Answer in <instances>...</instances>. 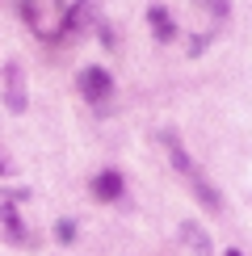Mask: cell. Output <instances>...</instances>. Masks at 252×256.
Listing matches in <instances>:
<instances>
[{
	"label": "cell",
	"mask_w": 252,
	"mask_h": 256,
	"mask_svg": "<svg viewBox=\"0 0 252 256\" xmlns=\"http://www.w3.org/2000/svg\"><path fill=\"white\" fill-rule=\"evenodd\" d=\"M80 92H84L92 105H105V101L114 97V76H110L105 68H84V72H80Z\"/></svg>",
	"instance_id": "cell-1"
},
{
	"label": "cell",
	"mask_w": 252,
	"mask_h": 256,
	"mask_svg": "<svg viewBox=\"0 0 252 256\" xmlns=\"http://www.w3.org/2000/svg\"><path fill=\"white\" fill-rule=\"evenodd\" d=\"M4 105L13 114L26 110V72H21V63H4Z\"/></svg>",
	"instance_id": "cell-2"
},
{
	"label": "cell",
	"mask_w": 252,
	"mask_h": 256,
	"mask_svg": "<svg viewBox=\"0 0 252 256\" xmlns=\"http://www.w3.org/2000/svg\"><path fill=\"white\" fill-rule=\"evenodd\" d=\"M164 152H168V160H172V168H176V172H181L185 180H194V176H198L194 160H189V152L181 147V138H176V134H164Z\"/></svg>",
	"instance_id": "cell-3"
},
{
	"label": "cell",
	"mask_w": 252,
	"mask_h": 256,
	"mask_svg": "<svg viewBox=\"0 0 252 256\" xmlns=\"http://www.w3.org/2000/svg\"><path fill=\"white\" fill-rule=\"evenodd\" d=\"M147 21H152L156 42H172V38H176V21H172V13H168L164 4H152V8H147Z\"/></svg>",
	"instance_id": "cell-4"
},
{
	"label": "cell",
	"mask_w": 252,
	"mask_h": 256,
	"mask_svg": "<svg viewBox=\"0 0 252 256\" xmlns=\"http://www.w3.org/2000/svg\"><path fill=\"white\" fill-rule=\"evenodd\" d=\"M92 194H97L101 202H118V198L126 194V185H122V172H114V168L97 172V180H92Z\"/></svg>",
	"instance_id": "cell-5"
},
{
	"label": "cell",
	"mask_w": 252,
	"mask_h": 256,
	"mask_svg": "<svg viewBox=\"0 0 252 256\" xmlns=\"http://www.w3.org/2000/svg\"><path fill=\"white\" fill-rule=\"evenodd\" d=\"M88 17H92V4H88V0H76V4L68 8V17H63L59 34H63V38H68V34H80V30H84V21H88Z\"/></svg>",
	"instance_id": "cell-6"
},
{
	"label": "cell",
	"mask_w": 252,
	"mask_h": 256,
	"mask_svg": "<svg viewBox=\"0 0 252 256\" xmlns=\"http://www.w3.org/2000/svg\"><path fill=\"white\" fill-rule=\"evenodd\" d=\"M181 236H185V244H189L198 256H210V236L198 227V222H181Z\"/></svg>",
	"instance_id": "cell-7"
},
{
	"label": "cell",
	"mask_w": 252,
	"mask_h": 256,
	"mask_svg": "<svg viewBox=\"0 0 252 256\" xmlns=\"http://www.w3.org/2000/svg\"><path fill=\"white\" fill-rule=\"evenodd\" d=\"M0 222H4V231H8V244H26V222L17 218L13 206H0Z\"/></svg>",
	"instance_id": "cell-8"
},
{
	"label": "cell",
	"mask_w": 252,
	"mask_h": 256,
	"mask_svg": "<svg viewBox=\"0 0 252 256\" xmlns=\"http://www.w3.org/2000/svg\"><path fill=\"white\" fill-rule=\"evenodd\" d=\"M194 189H198V198H202V202H206L210 210H223V198H218V189L210 185V180H202V172L194 176Z\"/></svg>",
	"instance_id": "cell-9"
},
{
	"label": "cell",
	"mask_w": 252,
	"mask_h": 256,
	"mask_svg": "<svg viewBox=\"0 0 252 256\" xmlns=\"http://www.w3.org/2000/svg\"><path fill=\"white\" fill-rule=\"evenodd\" d=\"M55 236H59V244H72V240H76V222H72V218H59V222H55Z\"/></svg>",
	"instance_id": "cell-10"
},
{
	"label": "cell",
	"mask_w": 252,
	"mask_h": 256,
	"mask_svg": "<svg viewBox=\"0 0 252 256\" xmlns=\"http://www.w3.org/2000/svg\"><path fill=\"white\" fill-rule=\"evenodd\" d=\"M21 4V17L30 21V26H38V0H17Z\"/></svg>",
	"instance_id": "cell-11"
},
{
	"label": "cell",
	"mask_w": 252,
	"mask_h": 256,
	"mask_svg": "<svg viewBox=\"0 0 252 256\" xmlns=\"http://www.w3.org/2000/svg\"><path fill=\"white\" fill-rule=\"evenodd\" d=\"M202 8H210L214 17H227V0H198Z\"/></svg>",
	"instance_id": "cell-12"
},
{
	"label": "cell",
	"mask_w": 252,
	"mask_h": 256,
	"mask_svg": "<svg viewBox=\"0 0 252 256\" xmlns=\"http://www.w3.org/2000/svg\"><path fill=\"white\" fill-rule=\"evenodd\" d=\"M206 42H210V38H206V34H198V38H194V42H189V55H202V50H206Z\"/></svg>",
	"instance_id": "cell-13"
},
{
	"label": "cell",
	"mask_w": 252,
	"mask_h": 256,
	"mask_svg": "<svg viewBox=\"0 0 252 256\" xmlns=\"http://www.w3.org/2000/svg\"><path fill=\"white\" fill-rule=\"evenodd\" d=\"M0 176H8V164H4V156H0Z\"/></svg>",
	"instance_id": "cell-14"
},
{
	"label": "cell",
	"mask_w": 252,
	"mask_h": 256,
	"mask_svg": "<svg viewBox=\"0 0 252 256\" xmlns=\"http://www.w3.org/2000/svg\"><path fill=\"white\" fill-rule=\"evenodd\" d=\"M227 256H244V252H240V248H231V252H227Z\"/></svg>",
	"instance_id": "cell-15"
}]
</instances>
